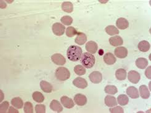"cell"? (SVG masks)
Segmentation results:
<instances>
[{
  "instance_id": "7402d4cb",
  "label": "cell",
  "mask_w": 151,
  "mask_h": 113,
  "mask_svg": "<svg viewBox=\"0 0 151 113\" xmlns=\"http://www.w3.org/2000/svg\"><path fill=\"white\" fill-rule=\"evenodd\" d=\"M150 45L147 41L143 40L140 41L138 44V49L140 51L142 52H146L148 51L150 49Z\"/></svg>"
},
{
  "instance_id": "30bf717a",
  "label": "cell",
  "mask_w": 151,
  "mask_h": 113,
  "mask_svg": "<svg viewBox=\"0 0 151 113\" xmlns=\"http://www.w3.org/2000/svg\"><path fill=\"white\" fill-rule=\"evenodd\" d=\"M115 55L119 59H124L128 55V50L124 46H119L115 50Z\"/></svg>"
},
{
  "instance_id": "d6986e66",
  "label": "cell",
  "mask_w": 151,
  "mask_h": 113,
  "mask_svg": "<svg viewBox=\"0 0 151 113\" xmlns=\"http://www.w3.org/2000/svg\"><path fill=\"white\" fill-rule=\"evenodd\" d=\"M139 92L142 98L144 99H147L150 97V92L147 87L145 85H142L139 87Z\"/></svg>"
},
{
  "instance_id": "74e56055",
  "label": "cell",
  "mask_w": 151,
  "mask_h": 113,
  "mask_svg": "<svg viewBox=\"0 0 151 113\" xmlns=\"http://www.w3.org/2000/svg\"><path fill=\"white\" fill-rule=\"evenodd\" d=\"M151 66H149L147 69H146L145 70V74L146 75V77H147L149 79H151Z\"/></svg>"
},
{
  "instance_id": "603a6c76",
  "label": "cell",
  "mask_w": 151,
  "mask_h": 113,
  "mask_svg": "<svg viewBox=\"0 0 151 113\" xmlns=\"http://www.w3.org/2000/svg\"><path fill=\"white\" fill-rule=\"evenodd\" d=\"M135 65L140 69H144L148 65V61L145 58H139L135 61Z\"/></svg>"
},
{
  "instance_id": "4316f807",
  "label": "cell",
  "mask_w": 151,
  "mask_h": 113,
  "mask_svg": "<svg viewBox=\"0 0 151 113\" xmlns=\"http://www.w3.org/2000/svg\"><path fill=\"white\" fill-rule=\"evenodd\" d=\"M32 97H33V99L38 103H41L42 102H44L45 99L43 94L39 91H35L33 93Z\"/></svg>"
},
{
  "instance_id": "ab89813d",
  "label": "cell",
  "mask_w": 151,
  "mask_h": 113,
  "mask_svg": "<svg viewBox=\"0 0 151 113\" xmlns=\"http://www.w3.org/2000/svg\"><path fill=\"white\" fill-rule=\"evenodd\" d=\"M0 8L4 9L6 8V4L4 3L3 1H0Z\"/></svg>"
},
{
  "instance_id": "4dcf8cb0",
  "label": "cell",
  "mask_w": 151,
  "mask_h": 113,
  "mask_svg": "<svg viewBox=\"0 0 151 113\" xmlns=\"http://www.w3.org/2000/svg\"><path fill=\"white\" fill-rule=\"evenodd\" d=\"M105 92L108 94H110V95H114L118 92V89L115 86L108 85L105 88Z\"/></svg>"
},
{
  "instance_id": "ac0fdd59",
  "label": "cell",
  "mask_w": 151,
  "mask_h": 113,
  "mask_svg": "<svg viewBox=\"0 0 151 113\" xmlns=\"http://www.w3.org/2000/svg\"><path fill=\"white\" fill-rule=\"evenodd\" d=\"M103 60L108 65H113L116 62V57L111 53H107L103 56Z\"/></svg>"
},
{
  "instance_id": "484cf974",
  "label": "cell",
  "mask_w": 151,
  "mask_h": 113,
  "mask_svg": "<svg viewBox=\"0 0 151 113\" xmlns=\"http://www.w3.org/2000/svg\"><path fill=\"white\" fill-rule=\"evenodd\" d=\"M105 31L107 34L110 36L116 35L119 34V30H118V28L113 25H109L106 26L105 28Z\"/></svg>"
},
{
  "instance_id": "277c9868",
  "label": "cell",
  "mask_w": 151,
  "mask_h": 113,
  "mask_svg": "<svg viewBox=\"0 0 151 113\" xmlns=\"http://www.w3.org/2000/svg\"><path fill=\"white\" fill-rule=\"evenodd\" d=\"M65 30V26L60 23H55L52 25V31L56 36H62Z\"/></svg>"
},
{
  "instance_id": "d590c367",
  "label": "cell",
  "mask_w": 151,
  "mask_h": 113,
  "mask_svg": "<svg viewBox=\"0 0 151 113\" xmlns=\"http://www.w3.org/2000/svg\"><path fill=\"white\" fill-rule=\"evenodd\" d=\"M35 112L37 113H45V106L44 104H37L35 106Z\"/></svg>"
},
{
  "instance_id": "6da1fadb",
  "label": "cell",
  "mask_w": 151,
  "mask_h": 113,
  "mask_svg": "<svg viewBox=\"0 0 151 113\" xmlns=\"http://www.w3.org/2000/svg\"><path fill=\"white\" fill-rule=\"evenodd\" d=\"M83 55V50L79 46L71 45L67 50V56L69 60L72 62H77L81 60Z\"/></svg>"
},
{
  "instance_id": "ba28073f",
  "label": "cell",
  "mask_w": 151,
  "mask_h": 113,
  "mask_svg": "<svg viewBox=\"0 0 151 113\" xmlns=\"http://www.w3.org/2000/svg\"><path fill=\"white\" fill-rule=\"evenodd\" d=\"M73 83L74 86L79 89H85L88 87V85L86 79L80 77L76 78L73 81Z\"/></svg>"
},
{
  "instance_id": "d4e9b609",
  "label": "cell",
  "mask_w": 151,
  "mask_h": 113,
  "mask_svg": "<svg viewBox=\"0 0 151 113\" xmlns=\"http://www.w3.org/2000/svg\"><path fill=\"white\" fill-rule=\"evenodd\" d=\"M11 104L13 106L17 108V109H22L23 106V102L22 99L19 97L12 99L11 101Z\"/></svg>"
},
{
  "instance_id": "e575fe53",
  "label": "cell",
  "mask_w": 151,
  "mask_h": 113,
  "mask_svg": "<svg viewBox=\"0 0 151 113\" xmlns=\"http://www.w3.org/2000/svg\"><path fill=\"white\" fill-rule=\"evenodd\" d=\"M9 107V102L8 101H4L0 104V112H6Z\"/></svg>"
},
{
  "instance_id": "e0dca14e",
  "label": "cell",
  "mask_w": 151,
  "mask_h": 113,
  "mask_svg": "<svg viewBox=\"0 0 151 113\" xmlns=\"http://www.w3.org/2000/svg\"><path fill=\"white\" fill-rule=\"evenodd\" d=\"M87 41V36L86 34L82 32H79L76 35L75 39V42L79 45H84Z\"/></svg>"
},
{
  "instance_id": "8fae6325",
  "label": "cell",
  "mask_w": 151,
  "mask_h": 113,
  "mask_svg": "<svg viewBox=\"0 0 151 113\" xmlns=\"http://www.w3.org/2000/svg\"><path fill=\"white\" fill-rule=\"evenodd\" d=\"M86 50L91 54H95L98 50V44L94 41H88L86 44Z\"/></svg>"
},
{
  "instance_id": "9a60e30c",
  "label": "cell",
  "mask_w": 151,
  "mask_h": 113,
  "mask_svg": "<svg viewBox=\"0 0 151 113\" xmlns=\"http://www.w3.org/2000/svg\"><path fill=\"white\" fill-rule=\"evenodd\" d=\"M127 94L132 99H137L139 97L138 90L134 86H130L127 89Z\"/></svg>"
},
{
  "instance_id": "1f68e13d",
  "label": "cell",
  "mask_w": 151,
  "mask_h": 113,
  "mask_svg": "<svg viewBox=\"0 0 151 113\" xmlns=\"http://www.w3.org/2000/svg\"><path fill=\"white\" fill-rule=\"evenodd\" d=\"M60 21L66 26H70L73 23V19L70 16H64L61 18Z\"/></svg>"
},
{
  "instance_id": "4fadbf2b",
  "label": "cell",
  "mask_w": 151,
  "mask_h": 113,
  "mask_svg": "<svg viewBox=\"0 0 151 113\" xmlns=\"http://www.w3.org/2000/svg\"><path fill=\"white\" fill-rule=\"evenodd\" d=\"M109 42L110 45L113 46H119L123 45V44H124V40H123L121 36L115 35L114 36H111V38H110Z\"/></svg>"
},
{
  "instance_id": "52a82bcc",
  "label": "cell",
  "mask_w": 151,
  "mask_h": 113,
  "mask_svg": "<svg viewBox=\"0 0 151 113\" xmlns=\"http://www.w3.org/2000/svg\"><path fill=\"white\" fill-rule=\"evenodd\" d=\"M128 79L132 83L137 84L140 79V75L135 70H130L128 74Z\"/></svg>"
},
{
  "instance_id": "836d02e7",
  "label": "cell",
  "mask_w": 151,
  "mask_h": 113,
  "mask_svg": "<svg viewBox=\"0 0 151 113\" xmlns=\"http://www.w3.org/2000/svg\"><path fill=\"white\" fill-rule=\"evenodd\" d=\"M24 112L25 113H33L34 112V107L30 102H26L24 105Z\"/></svg>"
},
{
  "instance_id": "8992f818",
  "label": "cell",
  "mask_w": 151,
  "mask_h": 113,
  "mask_svg": "<svg viewBox=\"0 0 151 113\" xmlns=\"http://www.w3.org/2000/svg\"><path fill=\"white\" fill-rule=\"evenodd\" d=\"M89 79L94 84H99L102 81V74L98 71H94L89 75Z\"/></svg>"
},
{
  "instance_id": "f546056e",
  "label": "cell",
  "mask_w": 151,
  "mask_h": 113,
  "mask_svg": "<svg viewBox=\"0 0 151 113\" xmlns=\"http://www.w3.org/2000/svg\"><path fill=\"white\" fill-rule=\"evenodd\" d=\"M74 71L76 74L79 75V76L84 75L86 72V68H85L84 66L81 65H76L74 68Z\"/></svg>"
},
{
  "instance_id": "60d3db41",
  "label": "cell",
  "mask_w": 151,
  "mask_h": 113,
  "mask_svg": "<svg viewBox=\"0 0 151 113\" xmlns=\"http://www.w3.org/2000/svg\"><path fill=\"white\" fill-rule=\"evenodd\" d=\"M0 92H1V101L3 100V92H2V91H0Z\"/></svg>"
},
{
  "instance_id": "7c38bea8",
  "label": "cell",
  "mask_w": 151,
  "mask_h": 113,
  "mask_svg": "<svg viewBox=\"0 0 151 113\" xmlns=\"http://www.w3.org/2000/svg\"><path fill=\"white\" fill-rule=\"evenodd\" d=\"M60 102L64 106V107L70 109L74 106V102L71 99L68 97V96H63L60 98Z\"/></svg>"
},
{
  "instance_id": "3957f363",
  "label": "cell",
  "mask_w": 151,
  "mask_h": 113,
  "mask_svg": "<svg viewBox=\"0 0 151 113\" xmlns=\"http://www.w3.org/2000/svg\"><path fill=\"white\" fill-rule=\"evenodd\" d=\"M55 77L60 81H65L69 79L70 74L69 70L65 67H60L55 70Z\"/></svg>"
},
{
  "instance_id": "2e32d148",
  "label": "cell",
  "mask_w": 151,
  "mask_h": 113,
  "mask_svg": "<svg viewBox=\"0 0 151 113\" xmlns=\"http://www.w3.org/2000/svg\"><path fill=\"white\" fill-rule=\"evenodd\" d=\"M50 109L57 112H60L63 110V107L60 104V102L57 100H52L50 104Z\"/></svg>"
},
{
  "instance_id": "8d00e7d4",
  "label": "cell",
  "mask_w": 151,
  "mask_h": 113,
  "mask_svg": "<svg viewBox=\"0 0 151 113\" xmlns=\"http://www.w3.org/2000/svg\"><path fill=\"white\" fill-rule=\"evenodd\" d=\"M110 112L111 113H124V110L120 106H116L113 108H110Z\"/></svg>"
},
{
  "instance_id": "f1b7e54d",
  "label": "cell",
  "mask_w": 151,
  "mask_h": 113,
  "mask_svg": "<svg viewBox=\"0 0 151 113\" xmlns=\"http://www.w3.org/2000/svg\"><path fill=\"white\" fill-rule=\"evenodd\" d=\"M62 9L66 13H71L73 11V4L69 1H65L62 4Z\"/></svg>"
},
{
  "instance_id": "5bb4252c",
  "label": "cell",
  "mask_w": 151,
  "mask_h": 113,
  "mask_svg": "<svg viewBox=\"0 0 151 113\" xmlns=\"http://www.w3.org/2000/svg\"><path fill=\"white\" fill-rule=\"evenodd\" d=\"M116 25L118 28L120 30H125L129 26V23L128 20L124 18H120L116 21Z\"/></svg>"
},
{
  "instance_id": "d6a6232c",
  "label": "cell",
  "mask_w": 151,
  "mask_h": 113,
  "mask_svg": "<svg viewBox=\"0 0 151 113\" xmlns=\"http://www.w3.org/2000/svg\"><path fill=\"white\" fill-rule=\"evenodd\" d=\"M77 30L73 26H69L65 31V34L68 37H73L78 34Z\"/></svg>"
},
{
  "instance_id": "5b68a950",
  "label": "cell",
  "mask_w": 151,
  "mask_h": 113,
  "mask_svg": "<svg viewBox=\"0 0 151 113\" xmlns=\"http://www.w3.org/2000/svg\"><path fill=\"white\" fill-rule=\"evenodd\" d=\"M52 62L58 65H64L66 63V60L64 56L60 54H54L51 56Z\"/></svg>"
},
{
  "instance_id": "cb8c5ba5",
  "label": "cell",
  "mask_w": 151,
  "mask_h": 113,
  "mask_svg": "<svg viewBox=\"0 0 151 113\" xmlns=\"http://www.w3.org/2000/svg\"><path fill=\"white\" fill-rule=\"evenodd\" d=\"M116 78L119 81H124L127 77V72L124 69H119L115 72Z\"/></svg>"
},
{
  "instance_id": "83f0119b",
  "label": "cell",
  "mask_w": 151,
  "mask_h": 113,
  "mask_svg": "<svg viewBox=\"0 0 151 113\" xmlns=\"http://www.w3.org/2000/svg\"><path fill=\"white\" fill-rule=\"evenodd\" d=\"M129 97L125 94H120L117 98V102L119 104L120 106H126L129 103Z\"/></svg>"
},
{
  "instance_id": "ffe728a7",
  "label": "cell",
  "mask_w": 151,
  "mask_h": 113,
  "mask_svg": "<svg viewBox=\"0 0 151 113\" xmlns=\"http://www.w3.org/2000/svg\"><path fill=\"white\" fill-rule=\"evenodd\" d=\"M40 86L42 91L46 93H50L52 91V86L47 81H42L40 83Z\"/></svg>"
},
{
  "instance_id": "9c48e42d",
  "label": "cell",
  "mask_w": 151,
  "mask_h": 113,
  "mask_svg": "<svg viewBox=\"0 0 151 113\" xmlns=\"http://www.w3.org/2000/svg\"><path fill=\"white\" fill-rule=\"evenodd\" d=\"M74 102L79 106H83L87 103V97L82 94H78L74 97Z\"/></svg>"
},
{
  "instance_id": "f35d334b",
  "label": "cell",
  "mask_w": 151,
  "mask_h": 113,
  "mask_svg": "<svg viewBox=\"0 0 151 113\" xmlns=\"http://www.w3.org/2000/svg\"><path fill=\"white\" fill-rule=\"evenodd\" d=\"M16 109H17V108L14 107V106L13 107H12V106L9 107L8 112H9V113H18L19 112Z\"/></svg>"
},
{
  "instance_id": "7a4b0ae2",
  "label": "cell",
  "mask_w": 151,
  "mask_h": 113,
  "mask_svg": "<svg viewBox=\"0 0 151 113\" xmlns=\"http://www.w3.org/2000/svg\"><path fill=\"white\" fill-rule=\"evenodd\" d=\"M96 60L93 55L89 52H85L83 54L81 59V62L83 66L85 68L91 69L92 68L94 64H95Z\"/></svg>"
},
{
  "instance_id": "44dd1931",
  "label": "cell",
  "mask_w": 151,
  "mask_h": 113,
  "mask_svg": "<svg viewBox=\"0 0 151 113\" xmlns=\"http://www.w3.org/2000/svg\"><path fill=\"white\" fill-rule=\"evenodd\" d=\"M105 103L108 107H114L117 105L116 98L111 96H106L105 98Z\"/></svg>"
}]
</instances>
